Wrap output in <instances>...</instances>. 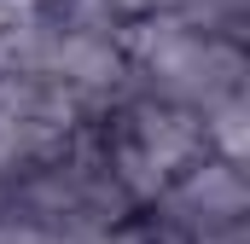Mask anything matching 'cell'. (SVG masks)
<instances>
[{"instance_id": "6da1fadb", "label": "cell", "mask_w": 250, "mask_h": 244, "mask_svg": "<svg viewBox=\"0 0 250 244\" xmlns=\"http://www.w3.org/2000/svg\"><path fill=\"white\" fill-rule=\"evenodd\" d=\"M123 134L105 151L111 175L123 181L128 198H157L187 163H198L204 151V117L169 99H134L123 105Z\"/></svg>"}, {"instance_id": "7a4b0ae2", "label": "cell", "mask_w": 250, "mask_h": 244, "mask_svg": "<svg viewBox=\"0 0 250 244\" xmlns=\"http://www.w3.org/2000/svg\"><path fill=\"white\" fill-rule=\"evenodd\" d=\"M157 198H163V221L175 233H204V227H221V221H245V203H250L245 175L227 157L187 163Z\"/></svg>"}, {"instance_id": "3957f363", "label": "cell", "mask_w": 250, "mask_h": 244, "mask_svg": "<svg viewBox=\"0 0 250 244\" xmlns=\"http://www.w3.org/2000/svg\"><path fill=\"white\" fill-rule=\"evenodd\" d=\"M204 145H215V157H227V163H245V151H250L245 93H233V99H221V105L204 111Z\"/></svg>"}, {"instance_id": "277c9868", "label": "cell", "mask_w": 250, "mask_h": 244, "mask_svg": "<svg viewBox=\"0 0 250 244\" xmlns=\"http://www.w3.org/2000/svg\"><path fill=\"white\" fill-rule=\"evenodd\" d=\"M117 12H169L175 0H111Z\"/></svg>"}]
</instances>
